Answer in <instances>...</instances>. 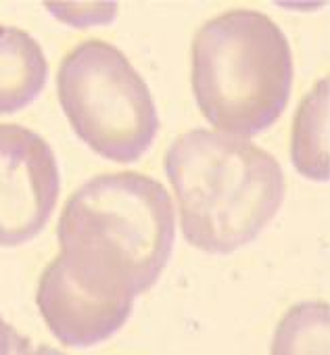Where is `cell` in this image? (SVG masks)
<instances>
[{
	"instance_id": "cell-9",
	"label": "cell",
	"mask_w": 330,
	"mask_h": 355,
	"mask_svg": "<svg viewBox=\"0 0 330 355\" xmlns=\"http://www.w3.org/2000/svg\"><path fill=\"white\" fill-rule=\"evenodd\" d=\"M330 305L303 301L293 305L276 326L272 355H328Z\"/></svg>"
},
{
	"instance_id": "cell-3",
	"label": "cell",
	"mask_w": 330,
	"mask_h": 355,
	"mask_svg": "<svg viewBox=\"0 0 330 355\" xmlns=\"http://www.w3.org/2000/svg\"><path fill=\"white\" fill-rule=\"evenodd\" d=\"M290 92V44L266 13L230 9L197 30L193 94L216 132L249 140L278 121Z\"/></svg>"
},
{
	"instance_id": "cell-1",
	"label": "cell",
	"mask_w": 330,
	"mask_h": 355,
	"mask_svg": "<svg viewBox=\"0 0 330 355\" xmlns=\"http://www.w3.org/2000/svg\"><path fill=\"white\" fill-rule=\"evenodd\" d=\"M57 255L65 272L105 299H130L157 284L176 241L170 193L138 171L101 173L65 203Z\"/></svg>"
},
{
	"instance_id": "cell-11",
	"label": "cell",
	"mask_w": 330,
	"mask_h": 355,
	"mask_svg": "<svg viewBox=\"0 0 330 355\" xmlns=\"http://www.w3.org/2000/svg\"><path fill=\"white\" fill-rule=\"evenodd\" d=\"M19 355H65V353H63V351H57L55 347L40 345V347H34V349H26V351H21Z\"/></svg>"
},
{
	"instance_id": "cell-6",
	"label": "cell",
	"mask_w": 330,
	"mask_h": 355,
	"mask_svg": "<svg viewBox=\"0 0 330 355\" xmlns=\"http://www.w3.org/2000/svg\"><path fill=\"white\" fill-rule=\"evenodd\" d=\"M38 309L51 332L65 347H92L111 338L132 315L134 301L105 299L80 286L55 257L36 291Z\"/></svg>"
},
{
	"instance_id": "cell-5",
	"label": "cell",
	"mask_w": 330,
	"mask_h": 355,
	"mask_svg": "<svg viewBox=\"0 0 330 355\" xmlns=\"http://www.w3.org/2000/svg\"><path fill=\"white\" fill-rule=\"evenodd\" d=\"M61 193L51 144L19 123H0V247L34 241L49 224Z\"/></svg>"
},
{
	"instance_id": "cell-8",
	"label": "cell",
	"mask_w": 330,
	"mask_h": 355,
	"mask_svg": "<svg viewBox=\"0 0 330 355\" xmlns=\"http://www.w3.org/2000/svg\"><path fill=\"white\" fill-rule=\"evenodd\" d=\"M330 80L322 78L301 98L290 130V161L295 169L313 182L330 178Z\"/></svg>"
},
{
	"instance_id": "cell-2",
	"label": "cell",
	"mask_w": 330,
	"mask_h": 355,
	"mask_svg": "<svg viewBox=\"0 0 330 355\" xmlns=\"http://www.w3.org/2000/svg\"><path fill=\"white\" fill-rule=\"evenodd\" d=\"M186 243L230 255L257 239L284 201V173L274 155L247 138L195 128L165 153Z\"/></svg>"
},
{
	"instance_id": "cell-10",
	"label": "cell",
	"mask_w": 330,
	"mask_h": 355,
	"mask_svg": "<svg viewBox=\"0 0 330 355\" xmlns=\"http://www.w3.org/2000/svg\"><path fill=\"white\" fill-rule=\"evenodd\" d=\"M26 345L28 340H24L15 328L11 324H7L3 320V315H0V355H13V353H21L26 351Z\"/></svg>"
},
{
	"instance_id": "cell-7",
	"label": "cell",
	"mask_w": 330,
	"mask_h": 355,
	"mask_svg": "<svg viewBox=\"0 0 330 355\" xmlns=\"http://www.w3.org/2000/svg\"><path fill=\"white\" fill-rule=\"evenodd\" d=\"M46 78L49 61L38 40L21 28L0 26V115L32 105Z\"/></svg>"
},
{
	"instance_id": "cell-4",
	"label": "cell",
	"mask_w": 330,
	"mask_h": 355,
	"mask_svg": "<svg viewBox=\"0 0 330 355\" xmlns=\"http://www.w3.org/2000/svg\"><path fill=\"white\" fill-rule=\"evenodd\" d=\"M57 94L73 132L109 161H138L159 132L144 78L105 40H86L63 57Z\"/></svg>"
}]
</instances>
